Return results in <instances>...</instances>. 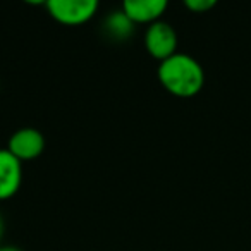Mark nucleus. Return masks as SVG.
Returning <instances> with one entry per match:
<instances>
[{
	"mask_svg": "<svg viewBox=\"0 0 251 251\" xmlns=\"http://www.w3.org/2000/svg\"><path fill=\"white\" fill-rule=\"evenodd\" d=\"M160 84L179 98H191L201 91L205 84V71L195 57L188 53H174L158 66Z\"/></svg>",
	"mask_w": 251,
	"mask_h": 251,
	"instance_id": "obj_1",
	"label": "nucleus"
},
{
	"mask_svg": "<svg viewBox=\"0 0 251 251\" xmlns=\"http://www.w3.org/2000/svg\"><path fill=\"white\" fill-rule=\"evenodd\" d=\"M47 11L57 23L77 26L88 23L98 11L97 0H49Z\"/></svg>",
	"mask_w": 251,
	"mask_h": 251,
	"instance_id": "obj_2",
	"label": "nucleus"
},
{
	"mask_svg": "<svg viewBox=\"0 0 251 251\" xmlns=\"http://www.w3.org/2000/svg\"><path fill=\"white\" fill-rule=\"evenodd\" d=\"M145 47L153 59L164 62L177 53V33L169 23L157 21L148 26L145 33Z\"/></svg>",
	"mask_w": 251,
	"mask_h": 251,
	"instance_id": "obj_3",
	"label": "nucleus"
},
{
	"mask_svg": "<svg viewBox=\"0 0 251 251\" xmlns=\"http://www.w3.org/2000/svg\"><path fill=\"white\" fill-rule=\"evenodd\" d=\"M7 150L18 160H35L45 150V136L35 127H21L11 134Z\"/></svg>",
	"mask_w": 251,
	"mask_h": 251,
	"instance_id": "obj_4",
	"label": "nucleus"
},
{
	"mask_svg": "<svg viewBox=\"0 0 251 251\" xmlns=\"http://www.w3.org/2000/svg\"><path fill=\"white\" fill-rule=\"evenodd\" d=\"M21 160H18L7 148H0V201L12 198L21 188Z\"/></svg>",
	"mask_w": 251,
	"mask_h": 251,
	"instance_id": "obj_5",
	"label": "nucleus"
},
{
	"mask_svg": "<svg viewBox=\"0 0 251 251\" xmlns=\"http://www.w3.org/2000/svg\"><path fill=\"white\" fill-rule=\"evenodd\" d=\"M122 11L134 25H153L167 9V0H126Z\"/></svg>",
	"mask_w": 251,
	"mask_h": 251,
	"instance_id": "obj_6",
	"label": "nucleus"
},
{
	"mask_svg": "<svg viewBox=\"0 0 251 251\" xmlns=\"http://www.w3.org/2000/svg\"><path fill=\"white\" fill-rule=\"evenodd\" d=\"M103 29L112 40H115V42H124V40H127L133 35L134 23L126 16V12L122 11V9H117V11H112L110 14L105 18Z\"/></svg>",
	"mask_w": 251,
	"mask_h": 251,
	"instance_id": "obj_7",
	"label": "nucleus"
},
{
	"mask_svg": "<svg viewBox=\"0 0 251 251\" xmlns=\"http://www.w3.org/2000/svg\"><path fill=\"white\" fill-rule=\"evenodd\" d=\"M215 4H217L215 0H186V2H184V5L189 9V11L198 12V14L213 9V7H215Z\"/></svg>",
	"mask_w": 251,
	"mask_h": 251,
	"instance_id": "obj_8",
	"label": "nucleus"
},
{
	"mask_svg": "<svg viewBox=\"0 0 251 251\" xmlns=\"http://www.w3.org/2000/svg\"><path fill=\"white\" fill-rule=\"evenodd\" d=\"M0 251H23V250L18 246H11V244H7V246H0Z\"/></svg>",
	"mask_w": 251,
	"mask_h": 251,
	"instance_id": "obj_9",
	"label": "nucleus"
},
{
	"mask_svg": "<svg viewBox=\"0 0 251 251\" xmlns=\"http://www.w3.org/2000/svg\"><path fill=\"white\" fill-rule=\"evenodd\" d=\"M2 236H4V219H2V213H0V241H2Z\"/></svg>",
	"mask_w": 251,
	"mask_h": 251,
	"instance_id": "obj_10",
	"label": "nucleus"
}]
</instances>
